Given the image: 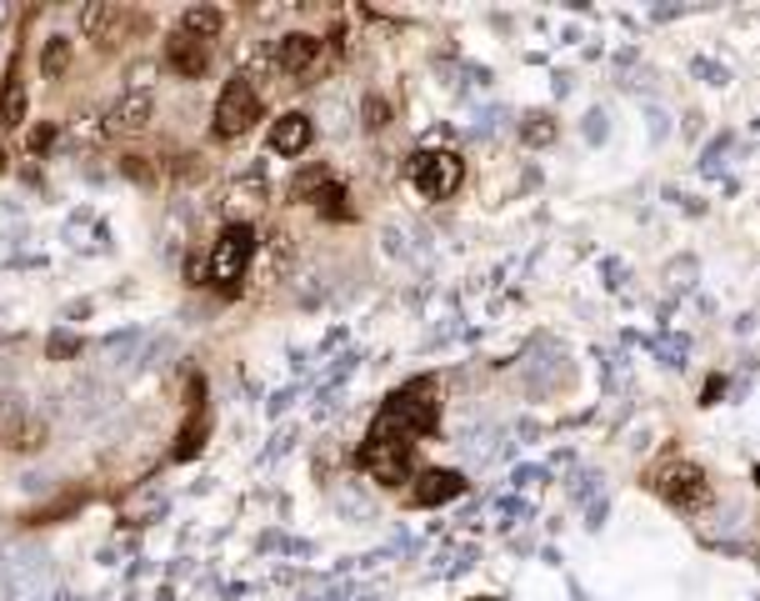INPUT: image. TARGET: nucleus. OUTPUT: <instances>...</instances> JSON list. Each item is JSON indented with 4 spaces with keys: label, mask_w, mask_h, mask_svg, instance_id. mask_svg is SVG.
Segmentation results:
<instances>
[{
    "label": "nucleus",
    "mask_w": 760,
    "mask_h": 601,
    "mask_svg": "<svg viewBox=\"0 0 760 601\" xmlns=\"http://www.w3.org/2000/svg\"><path fill=\"white\" fill-rule=\"evenodd\" d=\"M381 426H390V432H400L405 442H415V436H426L430 426H436V381H411L405 392H396L386 401V411H381Z\"/></svg>",
    "instance_id": "1"
},
{
    "label": "nucleus",
    "mask_w": 760,
    "mask_h": 601,
    "mask_svg": "<svg viewBox=\"0 0 760 601\" xmlns=\"http://www.w3.org/2000/svg\"><path fill=\"white\" fill-rule=\"evenodd\" d=\"M46 351L61 361V356H76V351H80V341H76V336H51V346H46Z\"/></svg>",
    "instance_id": "21"
},
{
    "label": "nucleus",
    "mask_w": 760,
    "mask_h": 601,
    "mask_svg": "<svg viewBox=\"0 0 760 601\" xmlns=\"http://www.w3.org/2000/svg\"><path fill=\"white\" fill-rule=\"evenodd\" d=\"M5 166H11V161H5V145H0V170H5Z\"/></svg>",
    "instance_id": "25"
},
{
    "label": "nucleus",
    "mask_w": 760,
    "mask_h": 601,
    "mask_svg": "<svg viewBox=\"0 0 760 601\" xmlns=\"http://www.w3.org/2000/svg\"><path fill=\"white\" fill-rule=\"evenodd\" d=\"M0 120L21 131V120H26V86H21V71L5 76V91H0Z\"/></svg>",
    "instance_id": "16"
},
{
    "label": "nucleus",
    "mask_w": 760,
    "mask_h": 601,
    "mask_svg": "<svg viewBox=\"0 0 760 601\" xmlns=\"http://www.w3.org/2000/svg\"><path fill=\"white\" fill-rule=\"evenodd\" d=\"M126 176L130 181H151V166H145L141 156H126Z\"/></svg>",
    "instance_id": "23"
},
{
    "label": "nucleus",
    "mask_w": 760,
    "mask_h": 601,
    "mask_svg": "<svg viewBox=\"0 0 760 601\" xmlns=\"http://www.w3.org/2000/svg\"><path fill=\"white\" fill-rule=\"evenodd\" d=\"M310 141H315V126L300 111H291V116H281L271 126V151H281V156H300Z\"/></svg>",
    "instance_id": "12"
},
{
    "label": "nucleus",
    "mask_w": 760,
    "mask_h": 601,
    "mask_svg": "<svg viewBox=\"0 0 760 601\" xmlns=\"http://www.w3.org/2000/svg\"><path fill=\"white\" fill-rule=\"evenodd\" d=\"M660 491H666L670 507H681V511H700L710 501V482H706V471L700 466H670L666 471V482H660Z\"/></svg>",
    "instance_id": "7"
},
{
    "label": "nucleus",
    "mask_w": 760,
    "mask_h": 601,
    "mask_svg": "<svg viewBox=\"0 0 760 601\" xmlns=\"http://www.w3.org/2000/svg\"><path fill=\"white\" fill-rule=\"evenodd\" d=\"M151 76H155V66H151V61H141V66H130V91H145V86H151Z\"/></svg>",
    "instance_id": "22"
},
{
    "label": "nucleus",
    "mask_w": 760,
    "mask_h": 601,
    "mask_svg": "<svg viewBox=\"0 0 760 601\" xmlns=\"http://www.w3.org/2000/svg\"><path fill=\"white\" fill-rule=\"evenodd\" d=\"M260 120V91L250 86V76H231L226 91L216 101V136L220 141H235Z\"/></svg>",
    "instance_id": "4"
},
{
    "label": "nucleus",
    "mask_w": 760,
    "mask_h": 601,
    "mask_svg": "<svg viewBox=\"0 0 760 601\" xmlns=\"http://www.w3.org/2000/svg\"><path fill=\"white\" fill-rule=\"evenodd\" d=\"M65 66H70V40L51 36V40H46V55H40V71H46V80H61Z\"/></svg>",
    "instance_id": "17"
},
{
    "label": "nucleus",
    "mask_w": 760,
    "mask_h": 601,
    "mask_svg": "<svg viewBox=\"0 0 760 601\" xmlns=\"http://www.w3.org/2000/svg\"><path fill=\"white\" fill-rule=\"evenodd\" d=\"M201 436H206V411L191 421V432H181V442H176V461H191L195 451H201Z\"/></svg>",
    "instance_id": "18"
},
{
    "label": "nucleus",
    "mask_w": 760,
    "mask_h": 601,
    "mask_svg": "<svg viewBox=\"0 0 760 601\" xmlns=\"http://www.w3.org/2000/svg\"><path fill=\"white\" fill-rule=\"evenodd\" d=\"M176 30H185V36H195V40H210V36H220L226 30V15L216 11V5H191V11L181 15V26Z\"/></svg>",
    "instance_id": "15"
},
{
    "label": "nucleus",
    "mask_w": 760,
    "mask_h": 601,
    "mask_svg": "<svg viewBox=\"0 0 760 601\" xmlns=\"http://www.w3.org/2000/svg\"><path fill=\"white\" fill-rule=\"evenodd\" d=\"M275 61H281L285 76H306V71H315V61H321V40L306 36V30H300V36H285Z\"/></svg>",
    "instance_id": "13"
},
{
    "label": "nucleus",
    "mask_w": 760,
    "mask_h": 601,
    "mask_svg": "<svg viewBox=\"0 0 760 601\" xmlns=\"http://www.w3.org/2000/svg\"><path fill=\"white\" fill-rule=\"evenodd\" d=\"M250 256H256V231L250 226H226V231L216 235V246H210V281L216 286H235L245 276V266H250Z\"/></svg>",
    "instance_id": "5"
},
{
    "label": "nucleus",
    "mask_w": 760,
    "mask_h": 601,
    "mask_svg": "<svg viewBox=\"0 0 760 601\" xmlns=\"http://www.w3.org/2000/svg\"><path fill=\"white\" fill-rule=\"evenodd\" d=\"M51 141H55V126H40V131L30 136V145H36V151H46V145H51Z\"/></svg>",
    "instance_id": "24"
},
{
    "label": "nucleus",
    "mask_w": 760,
    "mask_h": 601,
    "mask_svg": "<svg viewBox=\"0 0 760 601\" xmlns=\"http://www.w3.org/2000/svg\"><path fill=\"white\" fill-rule=\"evenodd\" d=\"M465 491V482H461V471H421L415 476V486H411V501L415 507H446V501H455Z\"/></svg>",
    "instance_id": "10"
},
{
    "label": "nucleus",
    "mask_w": 760,
    "mask_h": 601,
    "mask_svg": "<svg viewBox=\"0 0 760 601\" xmlns=\"http://www.w3.org/2000/svg\"><path fill=\"white\" fill-rule=\"evenodd\" d=\"M411 186L426 201L455 196V186H461V156H451V151H421V156H411Z\"/></svg>",
    "instance_id": "6"
},
{
    "label": "nucleus",
    "mask_w": 760,
    "mask_h": 601,
    "mask_svg": "<svg viewBox=\"0 0 760 601\" xmlns=\"http://www.w3.org/2000/svg\"><path fill=\"white\" fill-rule=\"evenodd\" d=\"M0 436H5V446H11V451H40V446H46V436H51V426H46V421H36V417H15Z\"/></svg>",
    "instance_id": "14"
},
{
    "label": "nucleus",
    "mask_w": 760,
    "mask_h": 601,
    "mask_svg": "<svg viewBox=\"0 0 760 601\" xmlns=\"http://www.w3.org/2000/svg\"><path fill=\"white\" fill-rule=\"evenodd\" d=\"M80 30L91 36L95 51H120L130 30H145V15L126 11L116 0H91V5L80 11Z\"/></svg>",
    "instance_id": "3"
},
{
    "label": "nucleus",
    "mask_w": 760,
    "mask_h": 601,
    "mask_svg": "<svg viewBox=\"0 0 760 601\" xmlns=\"http://www.w3.org/2000/svg\"><path fill=\"white\" fill-rule=\"evenodd\" d=\"M361 466H365V476H371V482H381V486L411 482V442L375 421L371 436H365V446H361Z\"/></svg>",
    "instance_id": "2"
},
{
    "label": "nucleus",
    "mask_w": 760,
    "mask_h": 601,
    "mask_svg": "<svg viewBox=\"0 0 760 601\" xmlns=\"http://www.w3.org/2000/svg\"><path fill=\"white\" fill-rule=\"evenodd\" d=\"M296 196H300V201H315L325 216H350L346 191L331 181V170H325V166H315V170H306V176H300V181H296Z\"/></svg>",
    "instance_id": "9"
},
{
    "label": "nucleus",
    "mask_w": 760,
    "mask_h": 601,
    "mask_svg": "<svg viewBox=\"0 0 760 601\" xmlns=\"http://www.w3.org/2000/svg\"><path fill=\"white\" fill-rule=\"evenodd\" d=\"M520 136H526V145H551V141H555L551 116H530V120H526V131H520Z\"/></svg>",
    "instance_id": "19"
},
{
    "label": "nucleus",
    "mask_w": 760,
    "mask_h": 601,
    "mask_svg": "<svg viewBox=\"0 0 760 601\" xmlns=\"http://www.w3.org/2000/svg\"><path fill=\"white\" fill-rule=\"evenodd\" d=\"M390 126V105L381 95H365V131H386Z\"/></svg>",
    "instance_id": "20"
},
{
    "label": "nucleus",
    "mask_w": 760,
    "mask_h": 601,
    "mask_svg": "<svg viewBox=\"0 0 760 601\" xmlns=\"http://www.w3.org/2000/svg\"><path fill=\"white\" fill-rule=\"evenodd\" d=\"M756 482H760V471H756Z\"/></svg>",
    "instance_id": "26"
},
{
    "label": "nucleus",
    "mask_w": 760,
    "mask_h": 601,
    "mask_svg": "<svg viewBox=\"0 0 760 601\" xmlns=\"http://www.w3.org/2000/svg\"><path fill=\"white\" fill-rule=\"evenodd\" d=\"M166 61H170V71H181V80H201L210 71V40H195L185 30H176L166 40Z\"/></svg>",
    "instance_id": "8"
},
{
    "label": "nucleus",
    "mask_w": 760,
    "mask_h": 601,
    "mask_svg": "<svg viewBox=\"0 0 760 601\" xmlns=\"http://www.w3.org/2000/svg\"><path fill=\"white\" fill-rule=\"evenodd\" d=\"M151 126V95L145 91H130L126 101L111 105V116H105V131L111 136H136Z\"/></svg>",
    "instance_id": "11"
}]
</instances>
